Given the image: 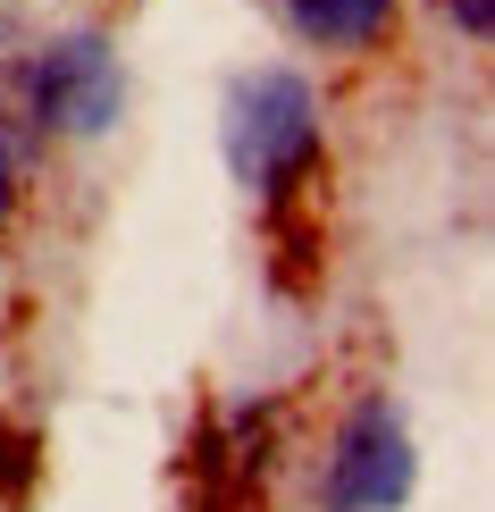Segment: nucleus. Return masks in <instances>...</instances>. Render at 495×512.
<instances>
[{
    "instance_id": "nucleus-4",
    "label": "nucleus",
    "mask_w": 495,
    "mask_h": 512,
    "mask_svg": "<svg viewBox=\"0 0 495 512\" xmlns=\"http://www.w3.org/2000/svg\"><path fill=\"white\" fill-rule=\"evenodd\" d=\"M294 34L319 42V51H370V42L395 26V0H286Z\"/></svg>"
},
{
    "instance_id": "nucleus-2",
    "label": "nucleus",
    "mask_w": 495,
    "mask_h": 512,
    "mask_svg": "<svg viewBox=\"0 0 495 512\" xmlns=\"http://www.w3.org/2000/svg\"><path fill=\"white\" fill-rule=\"evenodd\" d=\"M403 496H412V437H403V412H395V403L370 395V403L336 429L328 504H336V512H395Z\"/></svg>"
},
{
    "instance_id": "nucleus-1",
    "label": "nucleus",
    "mask_w": 495,
    "mask_h": 512,
    "mask_svg": "<svg viewBox=\"0 0 495 512\" xmlns=\"http://www.w3.org/2000/svg\"><path fill=\"white\" fill-rule=\"evenodd\" d=\"M227 160H235V177L252 185V194H294V185L311 177V160H319V101H311V84L303 76H286V68H261V76H244L227 93Z\"/></svg>"
},
{
    "instance_id": "nucleus-3",
    "label": "nucleus",
    "mask_w": 495,
    "mask_h": 512,
    "mask_svg": "<svg viewBox=\"0 0 495 512\" xmlns=\"http://www.w3.org/2000/svg\"><path fill=\"white\" fill-rule=\"evenodd\" d=\"M126 84H118V59L101 34H68L34 59V118L42 126H68V135H101L118 118Z\"/></svg>"
},
{
    "instance_id": "nucleus-7",
    "label": "nucleus",
    "mask_w": 495,
    "mask_h": 512,
    "mask_svg": "<svg viewBox=\"0 0 495 512\" xmlns=\"http://www.w3.org/2000/svg\"><path fill=\"white\" fill-rule=\"evenodd\" d=\"M0 202H9V143H0Z\"/></svg>"
},
{
    "instance_id": "nucleus-5",
    "label": "nucleus",
    "mask_w": 495,
    "mask_h": 512,
    "mask_svg": "<svg viewBox=\"0 0 495 512\" xmlns=\"http://www.w3.org/2000/svg\"><path fill=\"white\" fill-rule=\"evenodd\" d=\"M445 9L462 17V34H479V42L495 34V0H445Z\"/></svg>"
},
{
    "instance_id": "nucleus-6",
    "label": "nucleus",
    "mask_w": 495,
    "mask_h": 512,
    "mask_svg": "<svg viewBox=\"0 0 495 512\" xmlns=\"http://www.w3.org/2000/svg\"><path fill=\"white\" fill-rule=\"evenodd\" d=\"M9 471H17V437L0 429V487H9Z\"/></svg>"
}]
</instances>
